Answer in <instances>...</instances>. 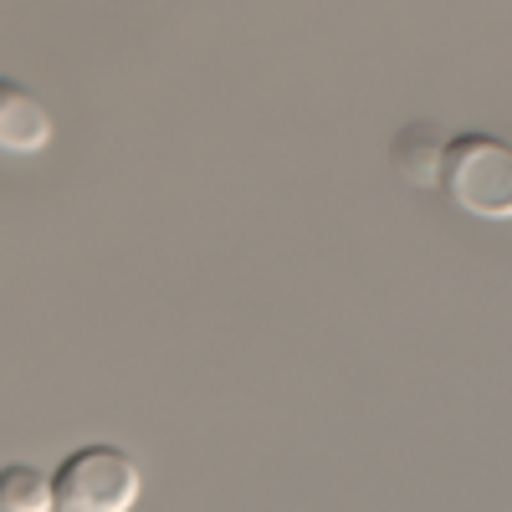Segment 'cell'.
<instances>
[{
	"label": "cell",
	"instance_id": "1",
	"mask_svg": "<svg viewBox=\"0 0 512 512\" xmlns=\"http://www.w3.org/2000/svg\"><path fill=\"white\" fill-rule=\"evenodd\" d=\"M139 482V461L123 446H72L52 472V512H128L139 502Z\"/></svg>",
	"mask_w": 512,
	"mask_h": 512
},
{
	"label": "cell",
	"instance_id": "3",
	"mask_svg": "<svg viewBox=\"0 0 512 512\" xmlns=\"http://www.w3.org/2000/svg\"><path fill=\"white\" fill-rule=\"evenodd\" d=\"M52 144V113L26 82L0 72V154L31 159Z\"/></svg>",
	"mask_w": 512,
	"mask_h": 512
},
{
	"label": "cell",
	"instance_id": "4",
	"mask_svg": "<svg viewBox=\"0 0 512 512\" xmlns=\"http://www.w3.org/2000/svg\"><path fill=\"white\" fill-rule=\"evenodd\" d=\"M446 144H451V134L436 118H410L390 144V164L400 169V180H410L420 190H436L441 164H446Z\"/></svg>",
	"mask_w": 512,
	"mask_h": 512
},
{
	"label": "cell",
	"instance_id": "5",
	"mask_svg": "<svg viewBox=\"0 0 512 512\" xmlns=\"http://www.w3.org/2000/svg\"><path fill=\"white\" fill-rule=\"evenodd\" d=\"M0 512H52V472L31 461L0 466Z\"/></svg>",
	"mask_w": 512,
	"mask_h": 512
},
{
	"label": "cell",
	"instance_id": "2",
	"mask_svg": "<svg viewBox=\"0 0 512 512\" xmlns=\"http://www.w3.org/2000/svg\"><path fill=\"white\" fill-rule=\"evenodd\" d=\"M441 190L451 205L482 221H512V144L497 134H451L446 164H441Z\"/></svg>",
	"mask_w": 512,
	"mask_h": 512
}]
</instances>
